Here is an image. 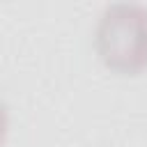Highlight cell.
I'll return each instance as SVG.
<instances>
[{
    "instance_id": "1",
    "label": "cell",
    "mask_w": 147,
    "mask_h": 147,
    "mask_svg": "<svg viewBox=\"0 0 147 147\" xmlns=\"http://www.w3.org/2000/svg\"><path fill=\"white\" fill-rule=\"evenodd\" d=\"M94 48L110 71L140 74L147 67V7L136 2L108 5L94 30Z\"/></svg>"
}]
</instances>
